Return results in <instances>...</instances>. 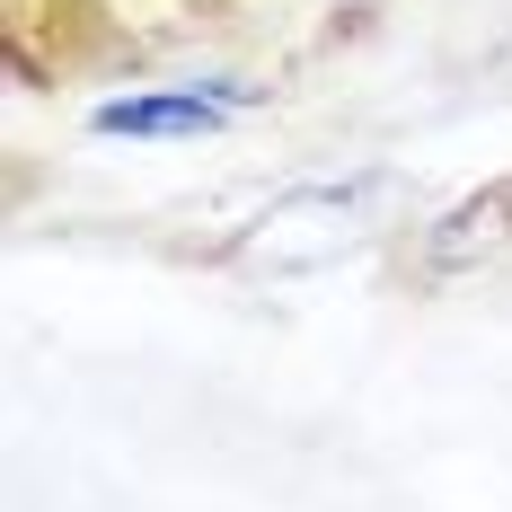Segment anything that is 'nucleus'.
<instances>
[{"mask_svg":"<svg viewBox=\"0 0 512 512\" xmlns=\"http://www.w3.org/2000/svg\"><path fill=\"white\" fill-rule=\"evenodd\" d=\"M504 248H512V177H495V186L460 195L451 212H433L415 256H424V274H468V265H486Z\"/></svg>","mask_w":512,"mask_h":512,"instance_id":"obj_2","label":"nucleus"},{"mask_svg":"<svg viewBox=\"0 0 512 512\" xmlns=\"http://www.w3.org/2000/svg\"><path fill=\"white\" fill-rule=\"evenodd\" d=\"M230 124V98H212L204 80L195 89H133V98H98L89 133L106 142H212Z\"/></svg>","mask_w":512,"mask_h":512,"instance_id":"obj_1","label":"nucleus"}]
</instances>
